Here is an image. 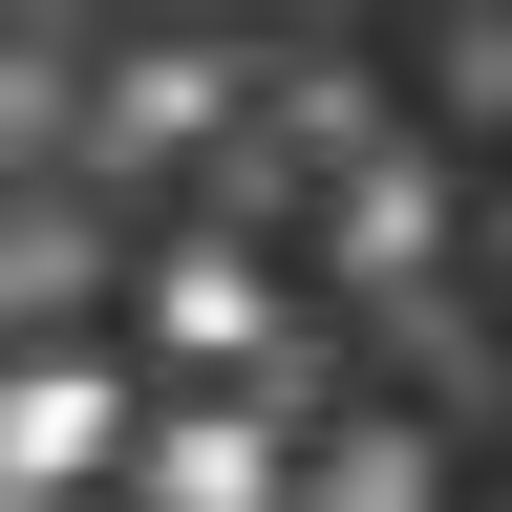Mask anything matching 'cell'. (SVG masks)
I'll return each instance as SVG.
<instances>
[{"mask_svg": "<svg viewBox=\"0 0 512 512\" xmlns=\"http://www.w3.org/2000/svg\"><path fill=\"white\" fill-rule=\"evenodd\" d=\"M448 235H470V192H448L427 150H363L342 192H320V278H342V299H427Z\"/></svg>", "mask_w": 512, "mask_h": 512, "instance_id": "cell-1", "label": "cell"}, {"mask_svg": "<svg viewBox=\"0 0 512 512\" xmlns=\"http://www.w3.org/2000/svg\"><path fill=\"white\" fill-rule=\"evenodd\" d=\"M86 470H128V384L107 363H0V512H43V491H86Z\"/></svg>", "mask_w": 512, "mask_h": 512, "instance_id": "cell-2", "label": "cell"}, {"mask_svg": "<svg viewBox=\"0 0 512 512\" xmlns=\"http://www.w3.org/2000/svg\"><path fill=\"white\" fill-rule=\"evenodd\" d=\"M128 491H150V512H278V491H299V448L256 427L235 384H192V406L128 427Z\"/></svg>", "mask_w": 512, "mask_h": 512, "instance_id": "cell-3", "label": "cell"}, {"mask_svg": "<svg viewBox=\"0 0 512 512\" xmlns=\"http://www.w3.org/2000/svg\"><path fill=\"white\" fill-rule=\"evenodd\" d=\"M128 299H150V342H171L192 384H235V363H278V278H256L235 235H171V256H150Z\"/></svg>", "mask_w": 512, "mask_h": 512, "instance_id": "cell-4", "label": "cell"}, {"mask_svg": "<svg viewBox=\"0 0 512 512\" xmlns=\"http://www.w3.org/2000/svg\"><path fill=\"white\" fill-rule=\"evenodd\" d=\"M278 512H448V448H427L406 406H363L342 448H299V491H278Z\"/></svg>", "mask_w": 512, "mask_h": 512, "instance_id": "cell-5", "label": "cell"}, {"mask_svg": "<svg viewBox=\"0 0 512 512\" xmlns=\"http://www.w3.org/2000/svg\"><path fill=\"white\" fill-rule=\"evenodd\" d=\"M235 86H256V64H214V43L107 64V150H214V128H235Z\"/></svg>", "mask_w": 512, "mask_h": 512, "instance_id": "cell-6", "label": "cell"}, {"mask_svg": "<svg viewBox=\"0 0 512 512\" xmlns=\"http://www.w3.org/2000/svg\"><path fill=\"white\" fill-rule=\"evenodd\" d=\"M448 107H470V128H512V0H491V22H448Z\"/></svg>", "mask_w": 512, "mask_h": 512, "instance_id": "cell-7", "label": "cell"}, {"mask_svg": "<svg viewBox=\"0 0 512 512\" xmlns=\"http://www.w3.org/2000/svg\"><path fill=\"white\" fill-rule=\"evenodd\" d=\"M470 278H491V299H512V171H491V192H470Z\"/></svg>", "mask_w": 512, "mask_h": 512, "instance_id": "cell-8", "label": "cell"}]
</instances>
